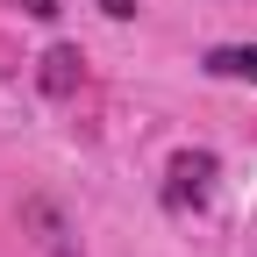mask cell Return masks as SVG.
Here are the masks:
<instances>
[{"label": "cell", "mask_w": 257, "mask_h": 257, "mask_svg": "<svg viewBox=\"0 0 257 257\" xmlns=\"http://www.w3.org/2000/svg\"><path fill=\"white\" fill-rule=\"evenodd\" d=\"M207 193H214V157H207V150H179L165 200H172V207H207Z\"/></svg>", "instance_id": "obj_1"}, {"label": "cell", "mask_w": 257, "mask_h": 257, "mask_svg": "<svg viewBox=\"0 0 257 257\" xmlns=\"http://www.w3.org/2000/svg\"><path fill=\"white\" fill-rule=\"evenodd\" d=\"M79 72H86V57H79L72 43H57V50H43V93H50V100H64V93L79 86Z\"/></svg>", "instance_id": "obj_2"}, {"label": "cell", "mask_w": 257, "mask_h": 257, "mask_svg": "<svg viewBox=\"0 0 257 257\" xmlns=\"http://www.w3.org/2000/svg\"><path fill=\"white\" fill-rule=\"evenodd\" d=\"M22 221H29V229H36V243H43L50 257H79V250H72V236H64V221H57V207H50V200H29V207H22Z\"/></svg>", "instance_id": "obj_3"}, {"label": "cell", "mask_w": 257, "mask_h": 257, "mask_svg": "<svg viewBox=\"0 0 257 257\" xmlns=\"http://www.w3.org/2000/svg\"><path fill=\"white\" fill-rule=\"evenodd\" d=\"M207 72H214V79H250V86H257V43H221V50H207Z\"/></svg>", "instance_id": "obj_4"}, {"label": "cell", "mask_w": 257, "mask_h": 257, "mask_svg": "<svg viewBox=\"0 0 257 257\" xmlns=\"http://www.w3.org/2000/svg\"><path fill=\"white\" fill-rule=\"evenodd\" d=\"M22 8L36 15V22H57V15H64V0H22Z\"/></svg>", "instance_id": "obj_5"}, {"label": "cell", "mask_w": 257, "mask_h": 257, "mask_svg": "<svg viewBox=\"0 0 257 257\" xmlns=\"http://www.w3.org/2000/svg\"><path fill=\"white\" fill-rule=\"evenodd\" d=\"M100 15H107V22H128V15H136V0H100Z\"/></svg>", "instance_id": "obj_6"}]
</instances>
